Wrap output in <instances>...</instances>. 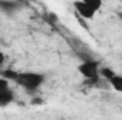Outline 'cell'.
Returning <instances> with one entry per match:
<instances>
[{
  "mask_svg": "<svg viewBox=\"0 0 122 120\" xmlns=\"http://www.w3.org/2000/svg\"><path fill=\"white\" fill-rule=\"evenodd\" d=\"M3 78L7 81L16 82L20 88L27 92H36L46 82V75L43 72H34V71H26V72H16V71H4Z\"/></svg>",
  "mask_w": 122,
  "mask_h": 120,
  "instance_id": "cell-1",
  "label": "cell"
},
{
  "mask_svg": "<svg viewBox=\"0 0 122 120\" xmlns=\"http://www.w3.org/2000/svg\"><path fill=\"white\" fill-rule=\"evenodd\" d=\"M72 7L75 9L77 14L81 18L91 20L97 14V11H99V9L102 7V1L101 0H78L72 3Z\"/></svg>",
  "mask_w": 122,
  "mask_h": 120,
  "instance_id": "cell-2",
  "label": "cell"
},
{
  "mask_svg": "<svg viewBox=\"0 0 122 120\" xmlns=\"http://www.w3.org/2000/svg\"><path fill=\"white\" fill-rule=\"evenodd\" d=\"M99 62L98 61H94V60H87L84 62H81L78 65V72L81 76H84L85 79L88 81H92V82H98L101 78H99Z\"/></svg>",
  "mask_w": 122,
  "mask_h": 120,
  "instance_id": "cell-3",
  "label": "cell"
},
{
  "mask_svg": "<svg viewBox=\"0 0 122 120\" xmlns=\"http://www.w3.org/2000/svg\"><path fill=\"white\" fill-rule=\"evenodd\" d=\"M14 100V90L10 86V81L0 76V107L9 106Z\"/></svg>",
  "mask_w": 122,
  "mask_h": 120,
  "instance_id": "cell-4",
  "label": "cell"
},
{
  "mask_svg": "<svg viewBox=\"0 0 122 120\" xmlns=\"http://www.w3.org/2000/svg\"><path fill=\"white\" fill-rule=\"evenodd\" d=\"M20 7H21V4H20L19 1H10V0L0 1V11H3V13L7 14V16L16 13Z\"/></svg>",
  "mask_w": 122,
  "mask_h": 120,
  "instance_id": "cell-5",
  "label": "cell"
},
{
  "mask_svg": "<svg viewBox=\"0 0 122 120\" xmlns=\"http://www.w3.org/2000/svg\"><path fill=\"white\" fill-rule=\"evenodd\" d=\"M108 85L118 93H122V75L121 74H117L112 79L108 81Z\"/></svg>",
  "mask_w": 122,
  "mask_h": 120,
  "instance_id": "cell-6",
  "label": "cell"
},
{
  "mask_svg": "<svg viewBox=\"0 0 122 120\" xmlns=\"http://www.w3.org/2000/svg\"><path fill=\"white\" fill-rule=\"evenodd\" d=\"M115 75H117V72L112 68H108V66H101L99 68V78L104 79V81H107V82L109 79H112Z\"/></svg>",
  "mask_w": 122,
  "mask_h": 120,
  "instance_id": "cell-7",
  "label": "cell"
},
{
  "mask_svg": "<svg viewBox=\"0 0 122 120\" xmlns=\"http://www.w3.org/2000/svg\"><path fill=\"white\" fill-rule=\"evenodd\" d=\"M4 62H6V54H4L3 51H0V66H1Z\"/></svg>",
  "mask_w": 122,
  "mask_h": 120,
  "instance_id": "cell-8",
  "label": "cell"
}]
</instances>
